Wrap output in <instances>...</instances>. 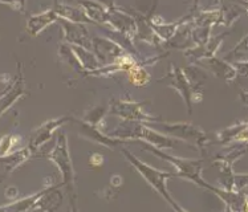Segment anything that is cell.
Returning <instances> with one entry per match:
<instances>
[{
    "label": "cell",
    "mask_w": 248,
    "mask_h": 212,
    "mask_svg": "<svg viewBox=\"0 0 248 212\" xmlns=\"http://www.w3.org/2000/svg\"><path fill=\"white\" fill-rule=\"evenodd\" d=\"M122 154L125 155V158L127 159V162L132 165L136 170H137L140 174H141L143 179L146 181L150 186L155 190V191L161 195V197L167 202V204L174 210L175 212H187L183 207H181L175 199L170 195V192L167 190V181L171 179V178H177V175L174 172H167L162 171V170H158V168H154L150 165H147L145 162H142L141 159H138L134 154H132L130 151H127L125 149H121Z\"/></svg>",
    "instance_id": "7a4b0ae2"
},
{
    "label": "cell",
    "mask_w": 248,
    "mask_h": 212,
    "mask_svg": "<svg viewBox=\"0 0 248 212\" xmlns=\"http://www.w3.org/2000/svg\"><path fill=\"white\" fill-rule=\"evenodd\" d=\"M111 138L122 141H142L159 150H170L181 145V141L150 129L146 123L136 121H122L118 126L108 134Z\"/></svg>",
    "instance_id": "6da1fadb"
},
{
    "label": "cell",
    "mask_w": 248,
    "mask_h": 212,
    "mask_svg": "<svg viewBox=\"0 0 248 212\" xmlns=\"http://www.w3.org/2000/svg\"><path fill=\"white\" fill-rule=\"evenodd\" d=\"M60 26L62 27L64 30V39L68 44L73 46H81L84 49H91L92 48V40L88 33V30L84 24H78V23H71V21L62 20L59 19Z\"/></svg>",
    "instance_id": "8fae6325"
},
{
    "label": "cell",
    "mask_w": 248,
    "mask_h": 212,
    "mask_svg": "<svg viewBox=\"0 0 248 212\" xmlns=\"http://www.w3.org/2000/svg\"><path fill=\"white\" fill-rule=\"evenodd\" d=\"M108 12H109V26L113 30H116L121 35L126 36L127 39L132 40V37L137 32L136 21L133 19L130 14H127L126 11H124L116 4H107Z\"/></svg>",
    "instance_id": "9c48e42d"
},
{
    "label": "cell",
    "mask_w": 248,
    "mask_h": 212,
    "mask_svg": "<svg viewBox=\"0 0 248 212\" xmlns=\"http://www.w3.org/2000/svg\"><path fill=\"white\" fill-rule=\"evenodd\" d=\"M60 184L57 186H48L44 195L39 199L35 206V210L43 212H55L62 203V192L60 191Z\"/></svg>",
    "instance_id": "ac0fdd59"
},
{
    "label": "cell",
    "mask_w": 248,
    "mask_h": 212,
    "mask_svg": "<svg viewBox=\"0 0 248 212\" xmlns=\"http://www.w3.org/2000/svg\"><path fill=\"white\" fill-rule=\"evenodd\" d=\"M69 121H72L71 117L62 116L44 122L43 125L37 127L35 132L32 133V136L30 138V145H28V149L32 151V154L37 151V150H40L46 142L51 141V138L53 136L55 132H57L64 123Z\"/></svg>",
    "instance_id": "ba28073f"
},
{
    "label": "cell",
    "mask_w": 248,
    "mask_h": 212,
    "mask_svg": "<svg viewBox=\"0 0 248 212\" xmlns=\"http://www.w3.org/2000/svg\"><path fill=\"white\" fill-rule=\"evenodd\" d=\"M71 212H78L76 206V197H71Z\"/></svg>",
    "instance_id": "f546056e"
},
{
    "label": "cell",
    "mask_w": 248,
    "mask_h": 212,
    "mask_svg": "<svg viewBox=\"0 0 248 212\" xmlns=\"http://www.w3.org/2000/svg\"><path fill=\"white\" fill-rule=\"evenodd\" d=\"M141 143L142 149L145 151H149L153 155L161 158L163 161L169 162L170 165L174 166L175 168V175L177 178H182V179H187L191 181L193 183L198 184L199 187H203L206 190H211L213 184L207 183L202 178V170H203V159H193V158H181V157H174L171 154H167L163 150L155 149V147L147 145L145 142L137 141Z\"/></svg>",
    "instance_id": "3957f363"
},
{
    "label": "cell",
    "mask_w": 248,
    "mask_h": 212,
    "mask_svg": "<svg viewBox=\"0 0 248 212\" xmlns=\"http://www.w3.org/2000/svg\"><path fill=\"white\" fill-rule=\"evenodd\" d=\"M46 158L48 161H51L60 171L61 178H62L61 186L66 187V190L71 194V197H75V168H73L71 154H69V146H68L65 133L61 132L59 134L53 150L46 154Z\"/></svg>",
    "instance_id": "277c9868"
},
{
    "label": "cell",
    "mask_w": 248,
    "mask_h": 212,
    "mask_svg": "<svg viewBox=\"0 0 248 212\" xmlns=\"http://www.w3.org/2000/svg\"><path fill=\"white\" fill-rule=\"evenodd\" d=\"M158 82H167L169 86L174 88L175 91H179V94L186 102L188 113H193V104L202 101V91H198L188 82L187 77L185 76V72L182 68L177 65H171L167 72V75L162 78H159Z\"/></svg>",
    "instance_id": "8992f818"
},
{
    "label": "cell",
    "mask_w": 248,
    "mask_h": 212,
    "mask_svg": "<svg viewBox=\"0 0 248 212\" xmlns=\"http://www.w3.org/2000/svg\"><path fill=\"white\" fill-rule=\"evenodd\" d=\"M20 136L15 134H7L0 138V157H4L12 152V149L17 146Z\"/></svg>",
    "instance_id": "83f0119b"
},
{
    "label": "cell",
    "mask_w": 248,
    "mask_h": 212,
    "mask_svg": "<svg viewBox=\"0 0 248 212\" xmlns=\"http://www.w3.org/2000/svg\"><path fill=\"white\" fill-rule=\"evenodd\" d=\"M247 122H239L236 125L226 127L220 132L217 133L215 139L211 143H219V145H230L232 142H243L247 141Z\"/></svg>",
    "instance_id": "e0dca14e"
},
{
    "label": "cell",
    "mask_w": 248,
    "mask_h": 212,
    "mask_svg": "<svg viewBox=\"0 0 248 212\" xmlns=\"http://www.w3.org/2000/svg\"><path fill=\"white\" fill-rule=\"evenodd\" d=\"M78 5L84 10V14L92 23L108 24L109 23V12L108 5L96 1H80Z\"/></svg>",
    "instance_id": "7402d4cb"
},
{
    "label": "cell",
    "mask_w": 248,
    "mask_h": 212,
    "mask_svg": "<svg viewBox=\"0 0 248 212\" xmlns=\"http://www.w3.org/2000/svg\"><path fill=\"white\" fill-rule=\"evenodd\" d=\"M129 75V81L134 86H146L150 81V75L147 73L143 64H140L136 68H133L132 71L127 72Z\"/></svg>",
    "instance_id": "4316f807"
},
{
    "label": "cell",
    "mask_w": 248,
    "mask_h": 212,
    "mask_svg": "<svg viewBox=\"0 0 248 212\" xmlns=\"http://www.w3.org/2000/svg\"><path fill=\"white\" fill-rule=\"evenodd\" d=\"M92 46L94 49V56L100 62L101 68L113 64L117 59H120L126 52L114 41L108 37H94L92 39Z\"/></svg>",
    "instance_id": "30bf717a"
},
{
    "label": "cell",
    "mask_w": 248,
    "mask_h": 212,
    "mask_svg": "<svg viewBox=\"0 0 248 212\" xmlns=\"http://www.w3.org/2000/svg\"><path fill=\"white\" fill-rule=\"evenodd\" d=\"M32 157V151L28 147L20 149L15 152H11L8 155L0 157V170L3 171V175H8L11 172L20 167L23 163H26Z\"/></svg>",
    "instance_id": "d6986e66"
},
{
    "label": "cell",
    "mask_w": 248,
    "mask_h": 212,
    "mask_svg": "<svg viewBox=\"0 0 248 212\" xmlns=\"http://www.w3.org/2000/svg\"><path fill=\"white\" fill-rule=\"evenodd\" d=\"M73 121H76L78 123V126H80V134L82 136H85L88 139H91V141L96 142L98 145H101V146L105 147H110V149H114L117 146H121L122 143H126V141H122V139H117V138H111L108 134L102 132L101 129H98L96 126H92L89 123H86L82 120H75L73 118Z\"/></svg>",
    "instance_id": "5bb4252c"
},
{
    "label": "cell",
    "mask_w": 248,
    "mask_h": 212,
    "mask_svg": "<svg viewBox=\"0 0 248 212\" xmlns=\"http://www.w3.org/2000/svg\"><path fill=\"white\" fill-rule=\"evenodd\" d=\"M71 51L77 59V61L80 62V65H81L82 69L85 72H88V73L96 72L101 68V65H100V62H98V60L96 59L94 53H92L91 51L84 49L81 46L73 45L71 46Z\"/></svg>",
    "instance_id": "cb8c5ba5"
},
{
    "label": "cell",
    "mask_w": 248,
    "mask_h": 212,
    "mask_svg": "<svg viewBox=\"0 0 248 212\" xmlns=\"http://www.w3.org/2000/svg\"><path fill=\"white\" fill-rule=\"evenodd\" d=\"M147 102H136L126 98V100H116L113 98L109 106V113L113 116L121 117L124 121H136V122H150L157 123L162 118L150 116L145 110V105Z\"/></svg>",
    "instance_id": "52a82bcc"
},
{
    "label": "cell",
    "mask_w": 248,
    "mask_h": 212,
    "mask_svg": "<svg viewBox=\"0 0 248 212\" xmlns=\"http://www.w3.org/2000/svg\"><path fill=\"white\" fill-rule=\"evenodd\" d=\"M223 60L227 61L230 64L247 62V36H244L242 41Z\"/></svg>",
    "instance_id": "484cf974"
},
{
    "label": "cell",
    "mask_w": 248,
    "mask_h": 212,
    "mask_svg": "<svg viewBox=\"0 0 248 212\" xmlns=\"http://www.w3.org/2000/svg\"><path fill=\"white\" fill-rule=\"evenodd\" d=\"M228 35V32H224L222 35L213 37L204 44V45L195 46V48H190L187 51L185 52V56L191 64H198L199 61L206 60L210 57H214L217 51L219 49V46L222 45L223 39Z\"/></svg>",
    "instance_id": "4fadbf2b"
},
{
    "label": "cell",
    "mask_w": 248,
    "mask_h": 212,
    "mask_svg": "<svg viewBox=\"0 0 248 212\" xmlns=\"http://www.w3.org/2000/svg\"><path fill=\"white\" fill-rule=\"evenodd\" d=\"M198 64L207 68L208 71L213 72L215 76L227 81V82H232L238 77V72H236L232 64H230V62L222 60V59H218L215 56L210 57V59H206V60L199 61Z\"/></svg>",
    "instance_id": "9a60e30c"
},
{
    "label": "cell",
    "mask_w": 248,
    "mask_h": 212,
    "mask_svg": "<svg viewBox=\"0 0 248 212\" xmlns=\"http://www.w3.org/2000/svg\"><path fill=\"white\" fill-rule=\"evenodd\" d=\"M55 14L59 16V19L62 20L71 21V23H78V24H84V23H92L86 15L84 14V10L81 7H73V5L62 4V3H55L53 7Z\"/></svg>",
    "instance_id": "ffe728a7"
},
{
    "label": "cell",
    "mask_w": 248,
    "mask_h": 212,
    "mask_svg": "<svg viewBox=\"0 0 248 212\" xmlns=\"http://www.w3.org/2000/svg\"><path fill=\"white\" fill-rule=\"evenodd\" d=\"M48 187V186H46ZM46 188H43L40 191H37L36 194H32L30 197H23V199H19L14 203H10L7 206H0V212H31L35 210V206L39 202L44 192L46 191Z\"/></svg>",
    "instance_id": "603a6c76"
},
{
    "label": "cell",
    "mask_w": 248,
    "mask_h": 212,
    "mask_svg": "<svg viewBox=\"0 0 248 212\" xmlns=\"http://www.w3.org/2000/svg\"><path fill=\"white\" fill-rule=\"evenodd\" d=\"M89 163H91L92 167H100L104 163V157H102L101 154H93L89 159Z\"/></svg>",
    "instance_id": "f1b7e54d"
},
{
    "label": "cell",
    "mask_w": 248,
    "mask_h": 212,
    "mask_svg": "<svg viewBox=\"0 0 248 212\" xmlns=\"http://www.w3.org/2000/svg\"><path fill=\"white\" fill-rule=\"evenodd\" d=\"M211 192L224 203L226 212H247V195L246 191H226L218 187H211Z\"/></svg>",
    "instance_id": "7c38bea8"
},
{
    "label": "cell",
    "mask_w": 248,
    "mask_h": 212,
    "mask_svg": "<svg viewBox=\"0 0 248 212\" xmlns=\"http://www.w3.org/2000/svg\"><path fill=\"white\" fill-rule=\"evenodd\" d=\"M157 125L161 126L162 132L166 136H171L174 139L185 142L186 145L193 147H198L199 150H203L204 147L211 143V138H208L206 133L203 132L201 127L195 126L193 123L187 122H166L161 120L157 122Z\"/></svg>",
    "instance_id": "5b68a950"
},
{
    "label": "cell",
    "mask_w": 248,
    "mask_h": 212,
    "mask_svg": "<svg viewBox=\"0 0 248 212\" xmlns=\"http://www.w3.org/2000/svg\"><path fill=\"white\" fill-rule=\"evenodd\" d=\"M21 69L23 68H21V64L19 62L17 78L12 82V88L10 91H7L5 94H3V97H0V117L3 116L17 100H20L21 97L26 96V85H24V77H23Z\"/></svg>",
    "instance_id": "2e32d148"
},
{
    "label": "cell",
    "mask_w": 248,
    "mask_h": 212,
    "mask_svg": "<svg viewBox=\"0 0 248 212\" xmlns=\"http://www.w3.org/2000/svg\"><path fill=\"white\" fill-rule=\"evenodd\" d=\"M108 111H109V107H107V106H96V107L91 109L88 113H85V116L82 117V121L89 123L92 126L102 129L105 114H107Z\"/></svg>",
    "instance_id": "d4e9b609"
},
{
    "label": "cell",
    "mask_w": 248,
    "mask_h": 212,
    "mask_svg": "<svg viewBox=\"0 0 248 212\" xmlns=\"http://www.w3.org/2000/svg\"><path fill=\"white\" fill-rule=\"evenodd\" d=\"M57 20H59V16L56 15L53 10L46 11L39 15H32L27 23V30L32 36H37L41 30H46V27H49Z\"/></svg>",
    "instance_id": "44dd1931"
}]
</instances>
